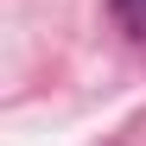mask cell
<instances>
[{"label":"cell","instance_id":"6da1fadb","mask_svg":"<svg viewBox=\"0 0 146 146\" xmlns=\"http://www.w3.org/2000/svg\"><path fill=\"white\" fill-rule=\"evenodd\" d=\"M108 7H114V19L127 32H146V0H108Z\"/></svg>","mask_w":146,"mask_h":146}]
</instances>
